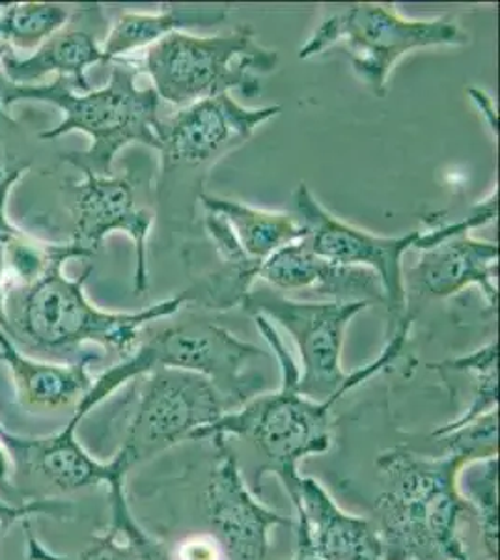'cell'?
Masks as SVG:
<instances>
[{
  "label": "cell",
  "instance_id": "10",
  "mask_svg": "<svg viewBox=\"0 0 500 560\" xmlns=\"http://www.w3.org/2000/svg\"><path fill=\"white\" fill-rule=\"evenodd\" d=\"M292 211L306 230L304 242L317 256L340 266L368 269L380 279L391 316L388 332L402 325H412L402 260L409 250L422 248V230H415L406 236L388 237L342 223L317 202L306 184H299L293 191Z\"/></svg>",
  "mask_w": 500,
  "mask_h": 560
},
{
  "label": "cell",
  "instance_id": "19",
  "mask_svg": "<svg viewBox=\"0 0 500 560\" xmlns=\"http://www.w3.org/2000/svg\"><path fill=\"white\" fill-rule=\"evenodd\" d=\"M102 39L94 31L70 20L68 25L45 39L31 57L20 58L13 51L4 52L0 58V73L10 83L21 86L38 84L55 73L71 79L79 92H90L92 89L84 73L90 66L103 62Z\"/></svg>",
  "mask_w": 500,
  "mask_h": 560
},
{
  "label": "cell",
  "instance_id": "24",
  "mask_svg": "<svg viewBox=\"0 0 500 560\" xmlns=\"http://www.w3.org/2000/svg\"><path fill=\"white\" fill-rule=\"evenodd\" d=\"M463 495L480 520L481 540L489 559H497V456L463 465Z\"/></svg>",
  "mask_w": 500,
  "mask_h": 560
},
{
  "label": "cell",
  "instance_id": "18",
  "mask_svg": "<svg viewBox=\"0 0 500 560\" xmlns=\"http://www.w3.org/2000/svg\"><path fill=\"white\" fill-rule=\"evenodd\" d=\"M95 359L97 355L90 353L77 363L42 361L23 353L7 332L0 331V363L10 370L21 408L31 413H51L68 408L75 411L77 404L83 400L94 382L89 364Z\"/></svg>",
  "mask_w": 500,
  "mask_h": 560
},
{
  "label": "cell",
  "instance_id": "16",
  "mask_svg": "<svg viewBox=\"0 0 500 560\" xmlns=\"http://www.w3.org/2000/svg\"><path fill=\"white\" fill-rule=\"evenodd\" d=\"M499 245L481 242L469 232L454 234L433 247L420 250V258L409 269L407 288L422 300H443L467 287L480 288L489 306H497Z\"/></svg>",
  "mask_w": 500,
  "mask_h": 560
},
{
  "label": "cell",
  "instance_id": "8",
  "mask_svg": "<svg viewBox=\"0 0 500 560\" xmlns=\"http://www.w3.org/2000/svg\"><path fill=\"white\" fill-rule=\"evenodd\" d=\"M469 36L452 20H407L386 4L333 7L317 25L299 58L309 60L344 45L354 73L377 97L386 96V81L399 58L425 47H462Z\"/></svg>",
  "mask_w": 500,
  "mask_h": 560
},
{
  "label": "cell",
  "instance_id": "5",
  "mask_svg": "<svg viewBox=\"0 0 500 560\" xmlns=\"http://www.w3.org/2000/svg\"><path fill=\"white\" fill-rule=\"evenodd\" d=\"M241 308L251 316L277 322L293 338L301 353L298 388L301 395L317 401H338L349 390L370 377L393 366L406 348L411 325H402L386 335L380 357L353 374L342 369V348L351 319L367 311L361 301H298L286 298L275 288L251 290L241 301Z\"/></svg>",
  "mask_w": 500,
  "mask_h": 560
},
{
  "label": "cell",
  "instance_id": "31",
  "mask_svg": "<svg viewBox=\"0 0 500 560\" xmlns=\"http://www.w3.org/2000/svg\"><path fill=\"white\" fill-rule=\"evenodd\" d=\"M0 331H8L7 311H4V280H2V255H0Z\"/></svg>",
  "mask_w": 500,
  "mask_h": 560
},
{
  "label": "cell",
  "instance_id": "14",
  "mask_svg": "<svg viewBox=\"0 0 500 560\" xmlns=\"http://www.w3.org/2000/svg\"><path fill=\"white\" fill-rule=\"evenodd\" d=\"M217 459L206 488V516L217 540L241 560H261L269 551V533L292 525L288 517L267 509L248 491L234 453L224 438L213 435Z\"/></svg>",
  "mask_w": 500,
  "mask_h": 560
},
{
  "label": "cell",
  "instance_id": "7",
  "mask_svg": "<svg viewBox=\"0 0 500 560\" xmlns=\"http://www.w3.org/2000/svg\"><path fill=\"white\" fill-rule=\"evenodd\" d=\"M131 62L152 79L159 100L187 107L230 90L258 96L260 75L277 68L279 55L258 44L251 26H240L222 36L171 34L148 47L142 60Z\"/></svg>",
  "mask_w": 500,
  "mask_h": 560
},
{
  "label": "cell",
  "instance_id": "23",
  "mask_svg": "<svg viewBox=\"0 0 500 560\" xmlns=\"http://www.w3.org/2000/svg\"><path fill=\"white\" fill-rule=\"evenodd\" d=\"M70 20L71 12L62 4H0V58L12 51L10 45L23 51H36L45 39L68 25Z\"/></svg>",
  "mask_w": 500,
  "mask_h": 560
},
{
  "label": "cell",
  "instance_id": "6",
  "mask_svg": "<svg viewBox=\"0 0 500 560\" xmlns=\"http://www.w3.org/2000/svg\"><path fill=\"white\" fill-rule=\"evenodd\" d=\"M280 369V387L271 395L254 396L240 409L226 411L216 424L198 433L197 440L213 435H237L251 441L282 482L298 477L301 459L329 451L330 411L336 401H317L299 393V369L292 353L271 322L253 316Z\"/></svg>",
  "mask_w": 500,
  "mask_h": 560
},
{
  "label": "cell",
  "instance_id": "4",
  "mask_svg": "<svg viewBox=\"0 0 500 560\" xmlns=\"http://www.w3.org/2000/svg\"><path fill=\"white\" fill-rule=\"evenodd\" d=\"M258 346L208 319L190 318L140 338L139 345L113 369L95 377L89 393L77 404L71 422L77 427L121 385L147 376L155 369L187 370L209 380L226 408L243 406L254 393V377L247 369L266 357Z\"/></svg>",
  "mask_w": 500,
  "mask_h": 560
},
{
  "label": "cell",
  "instance_id": "29",
  "mask_svg": "<svg viewBox=\"0 0 500 560\" xmlns=\"http://www.w3.org/2000/svg\"><path fill=\"white\" fill-rule=\"evenodd\" d=\"M0 499L10 504H23L15 490H13L12 464H10V456H8L7 448L2 443H0Z\"/></svg>",
  "mask_w": 500,
  "mask_h": 560
},
{
  "label": "cell",
  "instance_id": "2",
  "mask_svg": "<svg viewBox=\"0 0 500 560\" xmlns=\"http://www.w3.org/2000/svg\"><path fill=\"white\" fill-rule=\"evenodd\" d=\"M139 70L129 60H115V68L103 89L79 92L68 77H57L51 84L21 86L0 73V110L18 102L51 103L63 113L57 128L39 133V139L55 140L71 131L89 135L92 144L84 152H70L62 160L77 171L94 176H113V163L121 148L142 144L159 152V100L155 90L137 89Z\"/></svg>",
  "mask_w": 500,
  "mask_h": 560
},
{
  "label": "cell",
  "instance_id": "1",
  "mask_svg": "<svg viewBox=\"0 0 500 560\" xmlns=\"http://www.w3.org/2000/svg\"><path fill=\"white\" fill-rule=\"evenodd\" d=\"M62 268L55 266L26 287H4L8 338L42 361L77 363L90 355L79 353L89 342L127 357L147 325L171 318L185 306L184 293H177L139 313L100 311L84 293L92 266L79 279H68Z\"/></svg>",
  "mask_w": 500,
  "mask_h": 560
},
{
  "label": "cell",
  "instance_id": "17",
  "mask_svg": "<svg viewBox=\"0 0 500 560\" xmlns=\"http://www.w3.org/2000/svg\"><path fill=\"white\" fill-rule=\"evenodd\" d=\"M258 280L279 292L312 290L327 301L385 303L380 279L372 271L325 260L304 240L269 256L261 266Z\"/></svg>",
  "mask_w": 500,
  "mask_h": 560
},
{
  "label": "cell",
  "instance_id": "30",
  "mask_svg": "<svg viewBox=\"0 0 500 560\" xmlns=\"http://www.w3.org/2000/svg\"><path fill=\"white\" fill-rule=\"evenodd\" d=\"M292 560H322L316 555L312 553V549L309 548V544L304 540L303 536L298 535V551L293 555Z\"/></svg>",
  "mask_w": 500,
  "mask_h": 560
},
{
  "label": "cell",
  "instance_id": "28",
  "mask_svg": "<svg viewBox=\"0 0 500 560\" xmlns=\"http://www.w3.org/2000/svg\"><path fill=\"white\" fill-rule=\"evenodd\" d=\"M182 560H221V551L217 540L206 538V536H197L182 544L179 549Z\"/></svg>",
  "mask_w": 500,
  "mask_h": 560
},
{
  "label": "cell",
  "instance_id": "27",
  "mask_svg": "<svg viewBox=\"0 0 500 560\" xmlns=\"http://www.w3.org/2000/svg\"><path fill=\"white\" fill-rule=\"evenodd\" d=\"M32 516H49L57 520H68L73 516V506L60 499H39L23 504H10L0 499V535L7 533L13 523L25 522Z\"/></svg>",
  "mask_w": 500,
  "mask_h": 560
},
{
  "label": "cell",
  "instance_id": "26",
  "mask_svg": "<svg viewBox=\"0 0 500 560\" xmlns=\"http://www.w3.org/2000/svg\"><path fill=\"white\" fill-rule=\"evenodd\" d=\"M28 168H31L28 161L18 160L15 155H7L0 148V255L8 243L21 234V230L8 221L7 205L13 185L25 176Z\"/></svg>",
  "mask_w": 500,
  "mask_h": 560
},
{
  "label": "cell",
  "instance_id": "9",
  "mask_svg": "<svg viewBox=\"0 0 500 560\" xmlns=\"http://www.w3.org/2000/svg\"><path fill=\"white\" fill-rule=\"evenodd\" d=\"M139 380V404L118 453L111 459L126 478L135 465L182 441H195L229 411L217 388L195 372L155 369Z\"/></svg>",
  "mask_w": 500,
  "mask_h": 560
},
{
  "label": "cell",
  "instance_id": "12",
  "mask_svg": "<svg viewBox=\"0 0 500 560\" xmlns=\"http://www.w3.org/2000/svg\"><path fill=\"white\" fill-rule=\"evenodd\" d=\"M280 107L248 108L230 94L209 97L182 107L176 115L159 120L161 176L177 168L208 166L245 144L261 124L279 115Z\"/></svg>",
  "mask_w": 500,
  "mask_h": 560
},
{
  "label": "cell",
  "instance_id": "22",
  "mask_svg": "<svg viewBox=\"0 0 500 560\" xmlns=\"http://www.w3.org/2000/svg\"><path fill=\"white\" fill-rule=\"evenodd\" d=\"M204 210L222 217L235 240L254 261H264L280 248L306 237V230L293 211H269L251 208L229 198L200 192Z\"/></svg>",
  "mask_w": 500,
  "mask_h": 560
},
{
  "label": "cell",
  "instance_id": "13",
  "mask_svg": "<svg viewBox=\"0 0 500 560\" xmlns=\"http://www.w3.org/2000/svg\"><path fill=\"white\" fill-rule=\"evenodd\" d=\"M81 182L71 184L73 192V236L70 242L84 248L90 256L102 247L108 234L121 232L135 245L133 290L144 293L148 288V236L153 215L137 202V185L127 176H94L83 174Z\"/></svg>",
  "mask_w": 500,
  "mask_h": 560
},
{
  "label": "cell",
  "instance_id": "25",
  "mask_svg": "<svg viewBox=\"0 0 500 560\" xmlns=\"http://www.w3.org/2000/svg\"><path fill=\"white\" fill-rule=\"evenodd\" d=\"M21 525L25 528L28 560H140L137 549L113 527H108L105 535L97 536L81 553L60 555L45 548L38 536L32 533L31 520H25Z\"/></svg>",
  "mask_w": 500,
  "mask_h": 560
},
{
  "label": "cell",
  "instance_id": "21",
  "mask_svg": "<svg viewBox=\"0 0 500 560\" xmlns=\"http://www.w3.org/2000/svg\"><path fill=\"white\" fill-rule=\"evenodd\" d=\"M229 8L165 7L155 13H121L103 38V62H115L158 44L174 33L213 28L226 21Z\"/></svg>",
  "mask_w": 500,
  "mask_h": 560
},
{
  "label": "cell",
  "instance_id": "20",
  "mask_svg": "<svg viewBox=\"0 0 500 560\" xmlns=\"http://www.w3.org/2000/svg\"><path fill=\"white\" fill-rule=\"evenodd\" d=\"M204 224L209 240L216 245L217 255L221 258V268L185 290V305H200L209 311H230L240 306L241 301L247 298L254 282L260 277L264 264L245 255L234 232L222 217L206 211Z\"/></svg>",
  "mask_w": 500,
  "mask_h": 560
},
{
  "label": "cell",
  "instance_id": "15",
  "mask_svg": "<svg viewBox=\"0 0 500 560\" xmlns=\"http://www.w3.org/2000/svg\"><path fill=\"white\" fill-rule=\"evenodd\" d=\"M298 512V535L322 560H386L375 525L344 512L314 478L284 482Z\"/></svg>",
  "mask_w": 500,
  "mask_h": 560
},
{
  "label": "cell",
  "instance_id": "3",
  "mask_svg": "<svg viewBox=\"0 0 500 560\" xmlns=\"http://www.w3.org/2000/svg\"><path fill=\"white\" fill-rule=\"evenodd\" d=\"M469 462L452 451L439 459L402 448L381 456L388 490L377 499V530L386 560H470L457 536V517L465 509L457 472Z\"/></svg>",
  "mask_w": 500,
  "mask_h": 560
},
{
  "label": "cell",
  "instance_id": "11",
  "mask_svg": "<svg viewBox=\"0 0 500 560\" xmlns=\"http://www.w3.org/2000/svg\"><path fill=\"white\" fill-rule=\"evenodd\" d=\"M0 443L10 456L13 490L21 503L60 499L100 485H126L115 465L84 451L70 420L58 432L42 438L15 435L0 427Z\"/></svg>",
  "mask_w": 500,
  "mask_h": 560
}]
</instances>
